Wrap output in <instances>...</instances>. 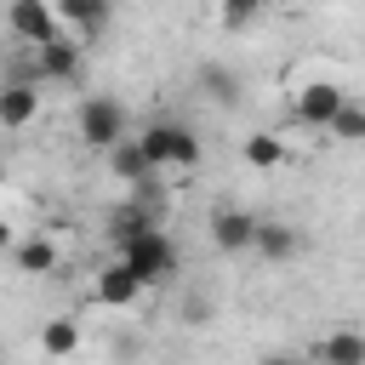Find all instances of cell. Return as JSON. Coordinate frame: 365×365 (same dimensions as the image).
I'll return each instance as SVG.
<instances>
[{
    "mask_svg": "<svg viewBox=\"0 0 365 365\" xmlns=\"http://www.w3.org/2000/svg\"><path fill=\"white\" fill-rule=\"evenodd\" d=\"M131 143L143 148V160H148L154 171H160V165H177V171H194V165H200V137H194L182 120H148Z\"/></svg>",
    "mask_w": 365,
    "mask_h": 365,
    "instance_id": "obj_1",
    "label": "cell"
},
{
    "mask_svg": "<svg viewBox=\"0 0 365 365\" xmlns=\"http://www.w3.org/2000/svg\"><path fill=\"white\" fill-rule=\"evenodd\" d=\"M120 262L137 274V285H143V291H148V285H171V279H177V268H182L177 245H171L160 228H148V234L125 240V245H120Z\"/></svg>",
    "mask_w": 365,
    "mask_h": 365,
    "instance_id": "obj_2",
    "label": "cell"
},
{
    "mask_svg": "<svg viewBox=\"0 0 365 365\" xmlns=\"http://www.w3.org/2000/svg\"><path fill=\"white\" fill-rule=\"evenodd\" d=\"M80 68H86V51L68 40V34H57V40H46V46H34V57H29V80L34 86H68V80H80Z\"/></svg>",
    "mask_w": 365,
    "mask_h": 365,
    "instance_id": "obj_3",
    "label": "cell"
},
{
    "mask_svg": "<svg viewBox=\"0 0 365 365\" xmlns=\"http://www.w3.org/2000/svg\"><path fill=\"white\" fill-rule=\"evenodd\" d=\"M80 137L91 143V148H114V143H125L131 137V114H125V103H114V97H86L80 103Z\"/></svg>",
    "mask_w": 365,
    "mask_h": 365,
    "instance_id": "obj_4",
    "label": "cell"
},
{
    "mask_svg": "<svg viewBox=\"0 0 365 365\" xmlns=\"http://www.w3.org/2000/svg\"><path fill=\"white\" fill-rule=\"evenodd\" d=\"M108 11H114V0H51V17H57V29L86 51L103 29H108Z\"/></svg>",
    "mask_w": 365,
    "mask_h": 365,
    "instance_id": "obj_5",
    "label": "cell"
},
{
    "mask_svg": "<svg viewBox=\"0 0 365 365\" xmlns=\"http://www.w3.org/2000/svg\"><path fill=\"white\" fill-rule=\"evenodd\" d=\"M348 97H354V91H348L342 80H308V86L291 97V114H297L302 125H319V131H325V125H331V114H336Z\"/></svg>",
    "mask_w": 365,
    "mask_h": 365,
    "instance_id": "obj_6",
    "label": "cell"
},
{
    "mask_svg": "<svg viewBox=\"0 0 365 365\" xmlns=\"http://www.w3.org/2000/svg\"><path fill=\"white\" fill-rule=\"evenodd\" d=\"M6 29L23 40V46H46L57 40V17H51V0H6Z\"/></svg>",
    "mask_w": 365,
    "mask_h": 365,
    "instance_id": "obj_7",
    "label": "cell"
},
{
    "mask_svg": "<svg viewBox=\"0 0 365 365\" xmlns=\"http://www.w3.org/2000/svg\"><path fill=\"white\" fill-rule=\"evenodd\" d=\"M40 120V86L29 74L17 80H0V131H23Z\"/></svg>",
    "mask_w": 365,
    "mask_h": 365,
    "instance_id": "obj_8",
    "label": "cell"
},
{
    "mask_svg": "<svg viewBox=\"0 0 365 365\" xmlns=\"http://www.w3.org/2000/svg\"><path fill=\"white\" fill-rule=\"evenodd\" d=\"M205 228H211V245H217L222 257H240V251H251L257 217H251V211H240V205H217Z\"/></svg>",
    "mask_w": 365,
    "mask_h": 365,
    "instance_id": "obj_9",
    "label": "cell"
},
{
    "mask_svg": "<svg viewBox=\"0 0 365 365\" xmlns=\"http://www.w3.org/2000/svg\"><path fill=\"white\" fill-rule=\"evenodd\" d=\"M137 297H143V285H137V274H131L120 257L91 274V302H97V308H131Z\"/></svg>",
    "mask_w": 365,
    "mask_h": 365,
    "instance_id": "obj_10",
    "label": "cell"
},
{
    "mask_svg": "<svg viewBox=\"0 0 365 365\" xmlns=\"http://www.w3.org/2000/svg\"><path fill=\"white\" fill-rule=\"evenodd\" d=\"M11 268H17V274H29V279H46V274H57V268H63V245H57L51 234H29V240H17V245H11Z\"/></svg>",
    "mask_w": 365,
    "mask_h": 365,
    "instance_id": "obj_11",
    "label": "cell"
},
{
    "mask_svg": "<svg viewBox=\"0 0 365 365\" xmlns=\"http://www.w3.org/2000/svg\"><path fill=\"white\" fill-rule=\"evenodd\" d=\"M251 251H257L262 262H291V257L302 251V234H297L291 222H279V217H257V234H251Z\"/></svg>",
    "mask_w": 365,
    "mask_h": 365,
    "instance_id": "obj_12",
    "label": "cell"
},
{
    "mask_svg": "<svg viewBox=\"0 0 365 365\" xmlns=\"http://www.w3.org/2000/svg\"><path fill=\"white\" fill-rule=\"evenodd\" d=\"M194 86H200V91H205L211 103H222V108H234V103H240V91H245L240 68H228V63H200Z\"/></svg>",
    "mask_w": 365,
    "mask_h": 365,
    "instance_id": "obj_13",
    "label": "cell"
},
{
    "mask_svg": "<svg viewBox=\"0 0 365 365\" xmlns=\"http://www.w3.org/2000/svg\"><path fill=\"white\" fill-rule=\"evenodd\" d=\"M314 359L319 365H365V336L359 331H325L319 342H314Z\"/></svg>",
    "mask_w": 365,
    "mask_h": 365,
    "instance_id": "obj_14",
    "label": "cell"
},
{
    "mask_svg": "<svg viewBox=\"0 0 365 365\" xmlns=\"http://www.w3.org/2000/svg\"><path fill=\"white\" fill-rule=\"evenodd\" d=\"M40 354H46V359L80 354V319H74V314H51V319L40 325Z\"/></svg>",
    "mask_w": 365,
    "mask_h": 365,
    "instance_id": "obj_15",
    "label": "cell"
},
{
    "mask_svg": "<svg viewBox=\"0 0 365 365\" xmlns=\"http://www.w3.org/2000/svg\"><path fill=\"white\" fill-rule=\"evenodd\" d=\"M240 154H245L251 171H279V165H285V137H279V131H251V137L240 143Z\"/></svg>",
    "mask_w": 365,
    "mask_h": 365,
    "instance_id": "obj_16",
    "label": "cell"
},
{
    "mask_svg": "<svg viewBox=\"0 0 365 365\" xmlns=\"http://www.w3.org/2000/svg\"><path fill=\"white\" fill-rule=\"evenodd\" d=\"M108 171H114V177H120V182H131V188H137V182H154V177H160V171H154V165H148V160H143V148H137V143H131V137H125V143H114V148H108Z\"/></svg>",
    "mask_w": 365,
    "mask_h": 365,
    "instance_id": "obj_17",
    "label": "cell"
},
{
    "mask_svg": "<svg viewBox=\"0 0 365 365\" xmlns=\"http://www.w3.org/2000/svg\"><path fill=\"white\" fill-rule=\"evenodd\" d=\"M325 131H331L336 143H359V137H365V103H359V97H348V103L331 114V125H325Z\"/></svg>",
    "mask_w": 365,
    "mask_h": 365,
    "instance_id": "obj_18",
    "label": "cell"
},
{
    "mask_svg": "<svg viewBox=\"0 0 365 365\" xmlns=\"http://www.w3.org/2000/svg\"><path fill=\"white\" fill-rule=\"evenodd\" d=\"M268 11V0H217V23L228 29V34H240V29H251L257 17Z\"/></svg>",
    "mask_w": 365,
    "mask_h": 365,
    "instance_id": "obj_19",
    "label": "cell"
},
{
    "mask_svg": "<svg viewBox=\"0 0 365 365\" xmlns=\"http://www.w3.org/2000/svg\"><path fill=\"white\" fill-rule=\"evenodd\" d=\"M182 325H211V297H182Z\"/></svg>",
    "mask_w": 365,
    "mask_h": 365,
    "instance_id": "obj_20",
    "label": "cell"
},
{
    "mask_svg": "<svg viewBox=\"0 0 365 365\" xmlns=\"http://www.w3.org/2000/svg\"><path fill=\"white\" fill-rule=\"evenodd\" d=\"M11 245H17V228H11L6 217H0V251H11Z\"/></svg>",
    "mask_w": 365,
    "mask_h": 365,
    "instance_id": "obj_21",
    "label": "cell"
},
{
    "mask_svg": "<svg viewBox=\"0 0 365 365\" xmlns=\"http://www.w3.org/2000/svg\"><path fill=\"white\" fill-rule=\"evenodd\" d=\"M262 365H302V359H297V354H268Z\"/></svg>",
    "mask_w": 365,
    "mask_h": 365,
    "instance_id": "obj_22",
    "label": "cell"
},
{
    "mask_svg": "<svg viewBox=\"0 0 365 365\" xmlns=\"http://www.w3.org/2000/svg\"><path fill=\"white\" fill-rule=\"evenodd\" d=\"M0 182H6V154H0Z\"/></svg>",
    "mask_w": 365,
    "mask_h": 365,
    "instance_id": "obj_23",
    "label": "cell"
},
{
    "mask_svg": "<svg viewBox=\"0 0 365 365\" xmlns=\"http://www.w3.org/2000/svg\"><path fill=\"white\" fill-rule=\"evenodd\" d=\"M268 6H274V0H268Z\"/></svg>",
    "mask_w": 365,
    "mask_h": 365,
    "instance_id": "obj_24",
    "label": "cell"
}]
</instances>
